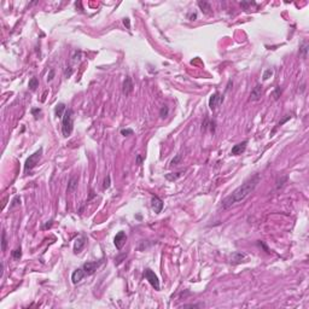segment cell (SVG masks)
I'll return each mask as SVG.
<instances>
[{
  "instance_id": "obj_34",
  "label": "cell",
  "mask_w": 309,
  "mask_h": 309,
  "mask_svg": "<svg viewBox=\"0 0 309 309\" xmlns=\"http://www.w3.org/2000/svg\"><path fill=\"white\" fill-rule=\"evenodd\" d=\"M184 308H201V307H204L203 303H199V304H184L182 306Z\"/></svg>"
},
{
  "instance_id": "obj_27",
  "label": "cell",
  "mask_w": 309,
  "mask_h": 309,
  "mask_svg": "<svg viewBox=\"0 0 309 309\" xmlns=\"http://www.w3.org/2000/svg\"><path fill=\"white\" fill-rule=\"evenodd\" d=\"M11 255H12V257H13L15 260H19V258H21V256H22V249H21V248H18V249L13 250V251L11 252Z\"/></svg>"
},
{
  "instance_id": "obj_20",
  "label": "cell",
  "mask_w": 309,
  "mask_h": 309,
  "mask_svg": "<svg viewBox=\"0 0 309 309\" xmlns=\"http://www.w3.org/2000/svg\"><path fill=\"white\" fill-rule=\"evenodd\" d=\"M308 48H309V45L308 42L304 40V41H302L301 42V45H300V54L306 59L307 58V53H308Z\"/></svg>"
},
{
  "instance_id": "obj_22",
  "label": "cell",
  "mask_w": 309,
  "mask_h": 309,
  "mask_svg": "<svg viewBox=\"0 0 309 309\" xmlns=\"http://www.w3.org/2000/svg\"><path fill=\"white\" fill-rule=\"evenodd\" d=\"M288 181V176L285 175V176H281V178H279L278 180H277V190H279V189H281L284 185H285V182Z\"/></svg>"
},
{
  "instance_id": "obj_2",
  "label": "cell",
  "mask_w": 309,
  "mask_h": 309,
  "mask_svg": "<svg viewBox=\"0 0 309 309\" xmlns=\"http://www.w3.org/2000/svg\"><path fill=\"white\" fill-rule=\"evenodd\" d=\"M74 129V111L73 109H67L62 117V133L65 138L70 136Z\"/></svg>"
},
{
  "instance_id": "obj_4",
  "label": "cell",
  "mask_w": 309,
  "mask_h": 309,
  "mask_svg": "<svg viewBox=\"0 0 309 309\" xmlns=\"http://www.w3.org/2000/svg\"><path fill=\"white\" fill-rule=\"evenodd\" d=\"M222 103H223V96L220 92L212 93L209 98V107L211 111H215Z\"/></svg>"
},
{
  "instance_id": "obj_7",
  "label": "cell",
  "mask_w": 309,
  "mask_h": 309,
  "mask_svg": "<svg viewBox=\"0 0 309 309\" xmlns=\"http://www.w3.org/2000/svg\"><path fill=\"white\" fill-rule=\"evenodd\" d=\"M100 263H102L100 261H99V262L92 261V262H86V263H84V265H82V269H84L86 277L92 275V274L98 269V267L100 266Z\"/></svg>"
},
{
  "instance_id": "obj_30",
  "label": "cell",
  "mask_w": 309,
  "mask_h": 309,
  "mask_svg": "<svg viewBox=\"0 0 309 309\" xmlns=\"http://www.w3.org/2000/svg\"><path fill=\"white\" fill-rule=\"evenodd\" d=\"M180 161H181V155L179 153V155H176V156H175V158H173V159H172L170 166H178V164L180 163Z\"/></svg>"
},
{
  "instance_id": "obj_41",
  "label": "cell",
  "mask_w": 309,
  "mask_h": 309,
  "mask_svg": "<svg viewBox=\"0 0 309 309\" xmlns=\"http://www.w3.org/2000/svg\"><path fill=\"white\" fill-rule=\"evenodd\" d=\"M290 117H291V116H289V115H288V116H286V117H285V118H284V120H283L281 122H279V123H278V126H281L283 123H285V122H286L288 120H290Z\"/></svg>"
},
{
  "instance_id": "obj_15",
  "label": "cell",
  "mask_w": 309,
  "mask_h": 309,
  "mask_svg": "<svg viewBox=\"0 0 309 309\" xmlns=\"http://www.w3.org/2000/svg\"><path fill=\"white\" fill-rule=\"evenodd\" d=\"M215 126H216V123H215V121H212V120H210V118H208L206 117L205 120H204V122L202 123V132H206L208 129L210 130V132H215Z\"/></svg>"
},
{
  "instance_id": "obj_8",
  "label": "cell",
  "mask_w": 309,
  "mask_h": 309,
  "mask_svg": "<svg viewBox=\"0 0 309 309\" xmlns=\"http://www.w3.org/2000/svg\"><path fill=\"white\" fill-rule=\"evenodd\" d=\"M126 242H127V234H126L123 231H120V232L115 235V238H113V244H115L116 249H118V250H121V249L123 248V245L126 244Z\"/></svg>"
},
{
  "instance_id": "obj_5",
  "label": "cell",
  "mask_w": 309,
  "mask_h": 309,
  "mask_svg": "<svg viewBox=\"0 0 309 309\" xmlns=\"http://www.w3.org/2000/svg\"><path fill=\"white\" fill-rule=\"evenodd\" d=\"M146 280L151 284V286L155 289V290H159V280H158V277L155 274L153 271H151L150 268L145 269V273H144Z\"/></svg>"
},
{
  "instance_id": "obj_38",
  "label": "cell",
  "mask_w": 309,
  "mask_h": 309,
  "mask_svg": "<svg viewBox=\"0 0 309 309\" xmlns=\"http://www.w3.org/2000/svg\"><path fill=\"white\" fill-rule=\"evenodd\" d=\"M189 18H190V21H196L197 19V13H189V16H187Z\"/></svg>"
},
{
  "instance_id": "obj_9",
  "label": "cell",
  "mask_w": 309,
  "mask_h": 309,
  "mask_svg": "<svg viewBox=\"0 0 309 309\" xmlns=\"http://www.w3.org/2000/svg\"><path fill=\"white\" fill-rule=\"evenodd\" d=\"M133 90H134V84L132 81V77L130 76H126V79L123 81V87H122L123 94L127 97V96H129L133 92Z\"/></svg>"
},
{
  "instance_id": "obj_37",
  "label": "cell",
  "mask_w": 309,
  "mask_h": 309,
  "mask_svg": "<svg viewBox=\"0 0 309 309\" xmlns=\"http://www.w3.org/2000/svg\"><path fill=\"white\" fill-rule=\"evenodd\" d=\"M31 113L35 116V118L38 120V117H39V115L41 113V110L40 109H31Z\"/></svg>"
},
{
  "instance_id": "obj_1",
  "label": "cell",
  "mask_w": 309,
  "mask_h": 309,
  "mask_svg": "<svg viewBox=\"0 0 309 309\" xmlns=\"http://www.w3.org/2000/svg\"><path fill=\"white\" fill-rule=\"evenodd\" d=\"M261 181V175L260 174H255L251 178H249L246 181H244L239 187H237L231 195H228L227 197H225L221 202V208L222 209H228L231 206L235 205L240 202H243L251 192H254V190L256 189V186L258 185V182Z\"/></svg>"
},
{
  "instance_id": "obj_28",
  "label": "cell",
  "mask_w": 309,
  "mask_h": 309,
  "mask_svg": "<svg viewBox=\"0 0 309 309\" xmlns=\"http://www.w3.org/2000/svg\"><path fill=\"white\" fill-rule=\"evenodd\" d=\"M273 73H274V71H273V69H267V70L263 73V75H262V79H263L265 81H266V80H268V79H269V77L273 75Z\"/></svg>"
},
{
  "instance_id": "obj_36",
  "label": "cell",
  "mask_w": 309,
  "mask_h": 309,
  "mask_svg": "<svg viewBox=\"0 0 309 309\" xmlns=\"http://www.w3.org/2000/svg\"><path fill=\"white\" fill-rule=\"evenodd\" d=\"M53 77H54V69H51L50 73H48V75H47V81H52Z\"/></svg>"
},
{
  "instance_id": "obj_17",
  "label": "cell",
  "mask_w": 309,
  "mask_h": 309,
  "mask_svg": "<svg viewBox=\"0 0 309 309\" xmlns=\"http://www.w3.org/2000/svg\"><path fill=\"white\" fill-rule=\"evenodd\" d=\"M197 5L199 6V8L202 10V12H203L204 15H211V13H212L211 5H210L208 1H198Z\"/></svg>"
},
{
  "instance_id": "obj_23",
  "label": "cell",
  "mask_w": 309,
  "mask_h": 309,
  "mask_svg": "<svg viewBox=\"0 0 309 309\" xmlns=\"http://www.w3.org/2000/svg\"><path fill=\"white\" fill-rule=\"evenodd\" d=\"M6 246H7L6 232H5V229H2V234H1V249H2V251H5V250H6Z\"/></svg>"
},
{
  "instance_id": "obj_18",
  "label": "cell",
  "mask_w": 309,
  "mask_h": 309,
  "mask_svg": "<svg viewBox=\"0 0 309 309\" xmlns=\"http://www.w3.org/2000/svg\"><path fill=\"white\" fill-rule=\"evenodd\" d=\"M186 169L185 170H180V172H176V173H169V174H166L164 178L168 180V181H176L178 179H180L184 174H185Z\"/></svg>"
},
{
  "instance_id": "obj_39",
  "label": "cell",
  "mask_w": 309,
  "mask_h": 309,
  "mask_svg": "<svg viewBox=\"0 0 309 309\" xmlns=\"http://www.w3.org/2000/svg\"><path fill=\"white\" fill-rule=\"evenodd\" d=\"M143 161H144L143 156H141V155H138V156H136V164H138V166H140V164L143 163Z\"/></svg>"
},
{
  "instance_id": "obj_32",
  "label": "cell",
  "mask_w": 309,
  "mask_h": 309,
  "mask_svg": "<svg viewBox=\"0 0 309 309\" xmlns=\"http://www.w3.org/2000/svg\"><path fill=\"white\" fill-rule=\"evenodd\" d=\"M240 5H242L245 10H248V7H249V6H251V5H256V4H255L254 1H242V2H240Z\"/></svg>"
},
{
  "instance_id": "obj_6",
  "label": "cell",
  "mask_w": 309,
  "mask_h": 309,
  "mask_svg": "<svg viewBox=\"0 0 309 309\" xmlns=\"http://www.w3.org/2000/svg\"><path fill=\"white\" fill-rule=\"evenodd\" d=\"M228 261L232 265H239L242 262H246L248 261V255L244 254V252H240V251H235V252H232L229 255Z\"/></svg>"
},
{
  "instance_id": "obj_35",
  "label": "cell",
  "mask_w": 309,
  "mask_h": 309,
  "mask_svg": "<svg viewBox=\"0 0 309 309\" xmlns=\"http://www.w3.org/2000/svg\"><path fill=\"white\" fill-rule=\"evenodd\" d=\"M73 73H74V69H73L71 67H69L68 69H65V71H64V75H65V77H70Z\"/></svg>"
},
{
  "instance_id": "obj_31",
  "label": "cell",
  "mask_w": 309,
  "mask_h": 309,
  "mask_svg": "<svg viewBox=\"0 0 309 309\" xmlns=\"http://www.w3.org/2000/svg\"><path fill=\"white\" fill-rule=\"evenodd\" d=\"M134 132H133V129H130V128H127V129H121V134L122 135H124V136H127V135H132Z\"/></svg>"
},
{
  "instance_id": "obj_21",
  "label": "cell",
  "mask_w": 309,
  "mask_h": 309,
  "mask_svg": "<svg viewBox=\"0 0 309 309\" xmlns=\"http://www.w3.org/2000/svg\"><path fill=\"white\" fill-rule=\"evenodd\" d=\"M28 87H29V90H30V91H35V90L39 87V80H38L35 76H34V77H31V79L29 80Z\"/></svg>"
},
{
  "instance_id": "obj_40",
  "label": "cell",
  "mask_w": 309,
  "mask_h": 309,
  "mask_svg": "<svg viewBox=\"0 0 309 309\" xmlns=\"http://www.w3.org/2000/svg\"><path fill=\"white\" fill-rule=\"evenodd\" d=\"M123 23H124V25H127V28H129V27H130V22H129V19H128V18H124V19H123Z\"/></svg>"
},
{
  "instance_id": "obj_16",
  "label": "cell",
  "mask_w": 309,
  "mask_h": 309,
  "mask_svg": "<svg viewBox=\"0 0 309 309\" xmlns=\"http://www.w3.org/2000/svg\"><path fill=\"white\" fill-rule=\"evenodd\" d=\"M85 243H86V238H85L84 235L79 237V238L75 240V244H74V252H75V254L81 252V250H82L84 246H85Z\"/></svg>"
},
{
  "instance_id": "obj_10",
  "label": "cell",
  "mask_w": 309,
  "mask_h": 309,
  "mask_svg": "<svg viewBox=\"0 0 309 309\" xmlns=\"http://www.w3.org/2000/svg\"><path fill=\"white\" fill-rule=\"evenodd\" d=\"M262 97V85L257 84L252 90H251V93H250V100L251 102H257L260 100Z\"/></svg>"
},
{
  "instance_id": "obj_11",
  "label": "cell",
  "mask_w": 309,
  "mask_h": 309,
  "mask_svg": "<svg viewBox=\"0 0 309 309\" xmlns=\"http://www.w3.org/2000/svg\"><path fill=\"white\" fill-rule=\"evenodd\" d=\"M248 140H244V141H242V143H239V144H237V145H234L233 147H232V150H231V155H233V156H238V155H242L245 150H246V145H248Z\"/></svg>"
},
{
  "instance_id": "obj_25",
  "label": "cell",
  "mask_w": 309,
  "mask_h": 309,
  "mask_svg": "<svg viewBox=\"0 0 309 309\" xmlns=\"http://www.w3.org/2000/svg\"><path fill=\"white\" fill-rule=\"evenodd\" d=\"M168 112H169L168 106H167V105H163V106L161 107V110H159V116H161V118H166V117L168 116Z\"/></svg>"
},
{
  "instance_id": "obj_12",
  "label": "cell",
  "mask_w": 309,
  "mask_h": 309,
  "mask_svg": "<svg viewBox=\"0 0 309 309\" xmlns=\"http://www.w3.org/2000/svg\"><path fill=\"white\" fill-rule=\"evenodd\" d=\"M151 206H152V209H153V211L156 214H159L162 211V209H163V201L159 197L153 196L151 198Z\"/></svg>"
},
{
  "instance_id": "obj_14",
  "label": "cell",
  "mask_w": 309,
  "mask_h": 309,
  "mask_svg": "<svg viewBox=\"0 0 309 309\" xmlns=\"http://www.w3.org/2000/svg\"><path fill=\"white\" fill-rule=\"evenodd\" d=\"M77 185H79V178L77 176H71L69 182H68V187H67V192L68 193H73L76 191L77 189Z\"/></svg>"
},
{
  "instance_id": "obj_13",
  "label": "cell",
  "mask_w": 309,
  "mask_h": 309,
  "mask_svg": "<svg viewBox=\"0 0 309 309\" xmlns=\"http://www.w3.org/2000/svg\"><path fill=\"white\" fill-rule=\"evenodd\" d=\"M85 277H86V274H85L82 267H80V268H77L76 271L73 272V274H71V283H73V284H77V283H80Z\"/></svg>"
},
{
  "instance_id": "obj_29",
  "label": "cell",
  "mask_w": 309,
  "mask_h": 309,
  "mask_svg": "<svg viewBox=\"0 0 309 309\" xmlns=\"http://www.w3.org/2000/svg\"><path fill=\"white\" fill-rule=\"evenodd\" d=\"M19 204H21V197H19V196H16V197L12 199V203L10 204V209L15 208L16 205H19Z\"/></svg>"
},
{
  "instance_id": "obj_19",
  "label": "cell",
  "mask_w": 309,
  "mask_h": 309,
  "mask_svg": "<svg viewBox=\"0 0 309 309\" xmlns=\"http://www.w3.org/2000/svg\"><path fill=\"white\" fill-rule=\"evenodd\" d=\"M65 110H67V106H65V104L64 103L57 104V105H56V107H54V115H56L57 117H63V115H64Z\"/></svg>"
},
{
  "instance_id": "obj_3",
  "label": "cell",
  "mask_w": 309,
  "mask_h": 309,
  "mask_svg": "<svg viewBox=\"0 0 309 309\" xmlns=\"http://www.w3.org/2000/svg\"><path fill=\"white\" fill-rule=\"evenodd\" d=\"M41 156H42V147H40L38 151H35L33 155H30L27 158V161L24 163V172H30L31 169H34L36 167V164L39 163Z\"/></svg>"
},
{
  "instance_id": "obj_24",
  "label": "cell",
  "mask_w": 309,
  "mask_h": 309,
  "mask_svg": "<svg viewBox=\"0 0 309 309\" xmlns=\"http://www.w3.org/2000/svg\"><path fill=\"white\" fill-rule=\"evenodd\" d=\"M281 92H283V90H281L279 86H277V87H275V90H274V91H273V93H272L273 99H274V100H278V99H279V97H280V94H281Z\"/></svg>"
},
{
  "instance_id": "obj_26",
  "label": "cell",
  "mask_w": 309,
  "mask_h": 309,
  "mask_svg": "<svg viewBox=\"0 0 309 309\" xmlns=\"http://www.w3.org/2000/svg\"><path fill=\"white\" fill-rule=\"evenodd\" d=\"M81 59H82V52L81 51H76L74 53V56H73V62L74 63H79Z\"/></svg>"
},
{
  "instance_id": "obj_33",
  "label": "cell",
  "mask_w": 309,
  "mask_h": 309,
  "mask_svg": "<svg viewBox=\"0 0 309 309\" xmlns=\"http://www.w3.org/2000/svg\"><path fill=\"white\" fill-rule=\"evenodd\" d=\"M110 175H107L106 178H105V180H104V184H103V189L104 190H106V189H109L110 187Z\"/></svg>"
}]
</instances>
